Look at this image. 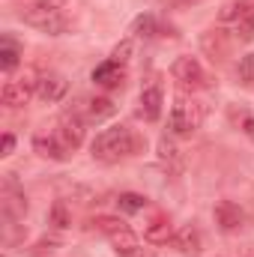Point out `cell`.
I'll return each mask as SVG.
<instances>
[{"instance_id":"1","label":"cell","mask_w":254,"mask_h":257,"mask_svg":"<svg viewBox=\"0 0 254 257\" xmlns=\"http://www.w3.org/2000/svg\"><path fill=\"white\" fill-rule=\"evenodd\" d=\"M93 159L96 162H105V165H114L120 159H129V156H138L144 150V138L135 135L129 126H111L102 128L93 141Z\"/></svg>"},{"instance_id":"2","label":"cell","mask_w":254,"mask_h":257,"mask_svg":"<svg viewBox=\"0 0 254 257\" xmlns=\"http://www.w3.org/2000/svg\"><path fill=\"white\" fill-rule=\"evenodd\" d=\"M18 18L48 36H60L72 27V12H69V0H33L27 3Z\"/></svg>"},{"instance_id":"3","label":"cell","mask_w":254,"mask_h":257,"mask_svg":"<svg viewBox=\"0 0 254 257\" xmlns=\"http://www.w3.org/2000/svg\"><path fill=\"white\" fill-rule=\"evenodd\" d=\"M0 215L3 221H24L27 215V197L21 192L15 174H6L3 189H0Z\"/></svg>"},{"instance_id":"4","label":"cell","mask_w":254,"mask_h":257,"mask_svg":"<svg viewBox=\"0 0 254 257\" xmlns=\"http://www.w3.org/2000/svg\"><path fill=\"white\" fill-rule=\"evenodd\" d=\"M171 75H174L183 87H191V90L209 87V75H206V69L200 66L197 57H189V54H183V57H177V60H174Z\"/></svg>"},{"instance_id":"5","label":"cell","mask_w":254,"mask_h":257,"mask_svg":"<svg viewBox=\"0 0 254 257\" xmlns=\"http://www.w3.org/2000/svg\"><path fill=\"white\" fill-rule=\"evenodd\" d=\"M200 120H203V114H200V108L194 105V102H177L174 108H171V120H168V126L174 135H180V138H189L197 132L200 126Z\"/></svg>"},{"instance_id":"6","label":"cell","mask_w":254,"mask_h":257,"mask_svg":"<svg viewBox=\"0 0 254 257\" xmlns=\"http://www.w3.org/2000/svg\"><path fill=\"white\" fill-rule=\"evenodd\" d=\"M200 48H203V54H206L212 63L227 60V54H230V36H227V30H221V27L203 30V33H200Z\"/></svg>"},{"instance_id":"7","label":"cell","mask_w":254,"mask_h":257,"mask_svg":"<svg viewBox=\"0 0 254 257\" xmlns=\"http://www.w3.org/2000/svg\"><path fill=\"white\" fill-rule=\"evenodd\" d=\"M33 150H36L39 159H48V162H66L69 153H72L63 141L57 135H51V132H36L33 135Z\"/></svg>"},{"instance_id":"8","label":"cell","mask_w":254,"mask_h":257,"mask_svg":"<svg viewBox=\"0 0 254 257\" xmlns=\"http://www.w3.org/2000/svg\"><path fill=\"white\" fill-rule=\"evenodd\" d=\"M84 117L72 108V111H66L63 117H60V123H57V138L63 141L69 150H78L81 144H84Z\"/></svg>"},{"instance_id":"9","label":"cell","mask_w":254,"mask_h":257,"mask_svg":"<svg viewBox=\"0 0 254 257\" xmlns=\"http://www.w3.org/2000/svg\"><path fill=\"white\" fill-rule=\"evenodd\" d=\"M159 165H162V171H168V177H180L186 171V156L168 135L159 138Z\"/></svg>"},{"instance_id":"10","label":"cell","mask_w":254,"mask_h":257,"mask_svg":"<svg viewBox=\"0 0 254 257\" xmlns=\"http://www.w3.org/2000/svg\"><path fill=\"white\" fill-rule=\"evenodd\" d=\"M212 215H215V224H218L224 233H236V230L245 224V212H242L233 200H218L215 209H212Z\"/></svg>"},{"instance_id":"11","label":"cell","mask_w":254,"mask_h":257,"mask_svg":"<svg viewBox=\"0 0 254 257\" xmlns=\"http://www.w3.org/2000/svg\"><path fill=\"white\" fill-rule=\"evenodd\" d=\"M75 111H78L84 120H90V123H102V120H108L117 108H114V102H111L108 96H93V99H81V102L75 105Z\"/></svg>"},{"instance_id":"12","label":"cell","mask_w":254,"mask_h":257,"mask_svg":"<svg viewBox=\"0 0 254 257\" xmlns=\"http://www.w3.org/2000/svg\"><path fill=\"white\" fill-rule=\"evenodd\" d=\"M162 105H165V90H162L159 81H150V84L141 90V114H144L150 123H156V120L162 117Z\"/></svg>"},{"instance_id":"13","label":"cell","mask_w":254,"mask_h":257,"mask_svg":"<svg viewBox=\"0 0 254 257\" xmlns=\"http://www.w3.org/2000/svg\"><path fill=\"white\" fill-rule=\"evenodd\" d=\"M144 239L153 242V245L171 242V239H174V224H171V218H168L165 212H156V215L144 224Z\"/></svg>"},{"instance_id":"14","label":"cell","mask_w":254,"mask_h":257,"mask_svg":"<svg viewBox=\"0 0 254 257\" xmlns=\"http://www.w3.org/2000/svg\"><path fill=\"white\" fill-rule=\"evenodd\" d=\"M66 90H69V81H66L63 75H57V72L42 75V78H39V87H36L39 99H42V102H48V105L60 102V99L66 96Z\"/></svg>"},{"instance_id":"15","label":"cell","mask_w":254,"mask_h":257,"mask_svg":"<svg viewBox=\"0 0 254 257\" xmlns=\"http://www.w3.org/2000/svg\"><path fill=\"white\" fill-rule=\"evenodd\" d=\"M123 66L114 63V60H105V63H99L93 69V81L99 84V87H105V90H114V87H120L123 84Z\"/></svg>"},{"instance_id":"16","label":"cell","mask_w":254,"mask_h":257,"mask_svg":"<svg viewBox=\"0 0 254 257\" xmlns=\"http://www.w3.org/2000/svg\"><path fill=\"white\" fill-rule=\"evenodd\" d=\"M30 96H33V90L24 87L21 81H9V84H3V90H0V102H3L6 108H24V105L30 102Z\"/></svg>"},{"instance_id":"17","label":"cell","mask_w":254,"mask_h":257,"mask_svg":"<svg viewBox=\"0 0 254 257\" xmlns=\"http://www.w3.org/2000/svg\"><path fill=\"white\" fill-rule=\"evenodd\" d=\"M111 239V245H114V251L120 257H132L138 254L141 248H138V236H135V230H129V227H123V230H117L114 236H108Z\"/></svg>"},{"instance_id":"18","label":"cell","mask_w":254,"mask_h":257,"mask_svg":"<svg viewBox=\"0 0 254 257\" xmlns=\"http://www.w3.org/2000/svg\"><path fill=\"white\" fill-rule=\"evenodd\" d=\"M171 242H174V245H177L183 254L197 257V251H200V233H197L194 227H183V230H177Z\"/></svg>"},{"instance_id":"19","label":"cell","mask_w":254,"mask_h":257,"mask_svg":"<svg viewBox=\"0 0 254 257\" xmlns=\"http://www.w3.org/2000/svg\"><path fill=\"white\" fill-rule=\"evenodd\" d=\"M132 33L135 36H141V39H153V36H159L162 33V24H159V18L156 15H138L135 18V24H132Z\"/></svg>"},{"instance_id":"20","label":"cell","mask_w":254,"mask_h":257,"mask_svg":"<svg viewBox=\"0 0 254 257\" xmlns=\"http://www.w3.org/2000/svg\"><path fill=\"white\" fill-rule=\"evenodd\" d=\"M48 224H51L54 230L72 227V209H69L66 200H54V206H51V212H48Z\"/></svg>"},{"instance_id":"21","label":"cell","mask_w":254,"mask_h":257,"mask_svg":"<svg viewBox=\"0 0 254 257\" xmlns=\"http://www.w3.org/2000/svg\"><path fill=\"white\" fill-rule=\"evenodd\" d=\"M90 227L99 230V233H105V236H114L117 230L126 227V221H120V218H114V215H96V218L90 221Z\"/></svg>"},{"instance_id":"22","label":"cell","mask_w":254,"mask_h":257,"mask_svg":"<svg viewBox=\"0 0 254 257\" xmlns=\"http://www.w3.org/2000/svg\"><path fill=\"white\" fill-rule=\"evenodd\" d=\"M60 248V239L57 236H42V239H36L30 248H27V257H45V254H54Z\"/></svg>"},{"instance_id":"23","label":"cell","mask_w":254,"mask_h":257,"mask_svg":"<svg viewBox=\"0 0 254 257\" xmlns=\"http://www.w3.org/2000/svg\"><path fill=\"white\" fill-rule=\"evenodd\" d=\"M117 206L132 215V212H141V209L147 206V197H144V194H135V192H123L117 197Z\"/></svg>"},{"instance_id":"24","label":"cell","mask_w":254,"mask_h":257,"mask_svg":"<svg viewBox=\"0 0 254 257\" xmlns=\"http://www.w3.org/2000/svg\"><path fill=\"white\" fill-rule=\"evenodd\" d=\"M0 66H3L6 72H12V69L18 66V48H15L9 39H3V48H0Z\"/></svg>"},{"instance_id":"25","label":"cell","mask_w":254,"mask_h":257,"mask_svg":"<svg viewBox=\"0 0 254 257\" xmlns=\"http://www.w3.org/2000/svg\"><path fill=\"white\" fill-rule=\"evenodd\" d=\"M236 72H239V81L242 84H254V54H245L239 66H236Z\"/></svg>"},{"instance_id":"26","label":"cell","mask_w":254,"mask_h":257,"mask_svg":"<svg viewBox=\"0 0 254 257\" xmlns=\"http://www.w3.org/2000/svg\"><path fill=\"white\" fill-rule=\"evenodd\" d=\"M236 36H239L242 42H251L254 39V15L242 18V21H236Z\"/></svg>"},{"instance_id":"27","label":"cell","mask_w":254,"mask_h":257,"mask_svg":"<svg viewBox=\"0 0 254 257\" xmlns=\"http://www.w3.org/2000/svg\"><path fill=\"white\" fill-rule=\"evenodd\" d=\"M129 57H132V39H123V42L114 48L111 60H114V63H120V66H126V63H129Z\"/></svg>"},{"instance_id":"28","label":"cell","mask_w":254,"mask_h":257,"mask_svg":"<svg viewBox=\"0 0 254 257\" xmlns=\"http://www.w3.org/2000/svg\"><path fill=\"white\" fill-rule=\"evenodd\" d=\"M230 117H233L236 123L242 120V128H245V135H251V138H254V117L248 114V111H239V114H236V111H230Z\"/></svg>"},{"instance_id":"29","label":"cell","mask_w":254,"mask_h":257,"mask_svg":"<svg viewBox=\"0 0 254 257\" xmlns=\"http://www.w3.org/2000/svg\"><path fill=\"white\" fill-rule=\"evenodd\" d=\"M12 150H15V135L3 132V138H0V156H12Z\"/></svg>"},{"instance_id":"30","label":"cell","mask_w":254,"mask_h":257,"mask_svg":"<svg viewBox=\"0 0 254 257\" xmlns=\"http://www.w3.org/2000/svg\"><path fill=\"white\" fill-rule=\"evenodd\" d=\"M165 3H194V0H165Z\"/></svg>"},{"instance_id":"31","label":"cell","mask_w":254,"mask_h":257,"mask_svg":"<svg viewBox=\"0 0 254 257\" xmlns=\"http://www.w3.org/2000/svg\"><path fill=\"white\" fill-rule=\"evenodd\" d=\"M132 257H153V254H144V251H138V254H132Z\"/></svg>"}]
</instances>
